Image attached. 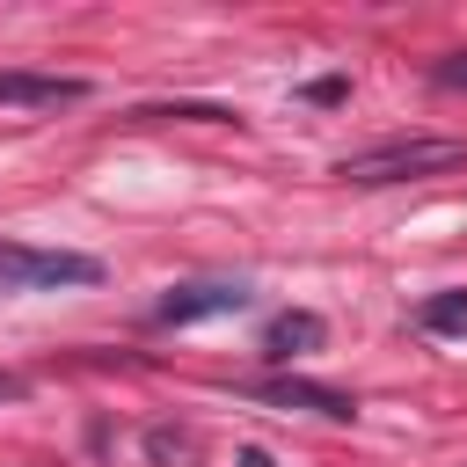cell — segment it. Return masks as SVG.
<instances>
[{"instance_id": "8992f818", "label": "cell", "mask_w": 467, "mask_h": 467, "mask_svg": "<svg viewBox=\"0 0 467 467\" xmlns=\"http://www.w3.org/2000/svg\"><path fill=\"white\" fill-rule=\"evenodd\" d=\"M321 314H306V306H285V314H270V328H263V350L270 358H306V350H321Z\"/></svg>"}, {"instance_id": "5b68a950", "label": "cell", "mask_w": 467, "mask_h": 467, "mask_svg": "<svg viewBox=\"0 0 467 467\" xmlns=\"http://www.w3.org/2000/svg\"><path fill=\"white\" fill-rule=\"evenodd\" d=\"M80 95H88L80 73H29V66H7L0 73V109H66Z\"/></svg>"}, {"instance_id": "52a82bcc", "label": "cell", "mask_w": 467, "mask_h": 467, "mask_svg": "<svg viewBox=\"0 0 467 467\" xmlns=\"http://www.w3.org/2000/svg\"><path fill=\"white\" fill-rule=\"evenodd\" d=\"M416 321H423V328H467V292H438V299H423Z\"/></svg>"}, {"instance_id": "6da1fadb", "label": "cell", "mask_w": 467, "mask_h": 467, "mask_svg": "<svg viewBox=\"0 0 467 467\" xmlns=\"http://www.w3.org/2000/svg\"><path fill=\"white\" fill-rule=\"evenodd\" d=\"M452 168H467V139H438V131L379 139V146H358V153L336 161V175L365 182V190H379V182H423V175H452Z\"/></svg>"}, {"instance_id": "3957f363", "label": "cell", "mask_w": 467, "mask_h": 467, "mask_svg": "<svg viewBox=\"0 0 467 467\" xmlns=\"http://www.w3.org/2000/svg\"><path fill=\"white\" fill-rule=\"evenodd\" d=\"M241 306H255L248 285H234V277H204V285H175V292L153 306V321H161V328H190V321H219V314H241Z\"/></svg>"}, {"instance_id": "ba28073f", "label": "cell", "mask_w": 467, "mask_h": 467, "mask_svg": "<svg viewBox=\"0 0 467 467\" xmlns=\"http://www.w3.org/2000/svg\"><path fill=\"white\" fill-rule=\"evenodd\" d=\"M438 88H467V51H452V58H438Z\"/></svg>"}, {"instance_id": "9c48e42d", "label": "cell", "mask_w": 467, "mask_h": 467, "mask_svg": "<svg viewBox=\"0 0 467 467\" xmlns=\"http://www.w3.org/2000/svg\"><path fill=\"white\" fill-rule=\"evenodd\" d=\"M22 394H29V379L22 372H0V401H22Z\"/></svg>"}, {"instance_id": "7a4b0ae2", "label": "cell", "mask_w": 467, "mask_h": 467, "mask_svg": "<svg viewBox=\"0 0 467 467\" xmlns=\"http://www.w3.org/2000/svg\"><path fill=\"white\" fill-rule=\"evenodd\" d=\"M66 285H102V263L80 248L0 241V292H66Z\"/></svg>"}, {"instance_id": "30bf717a", "label": "cell", "mask_w": 467, "mask_h": 467, "mask_svg": "<svg viewBox=\"0 0 467 467\" xmlns=\"http://www.w3.org/2000/svg\"><path fill=\"white\" fill-rule=\"evenodd\" d=\"M241 467H270V452H255V445H248V452H241Z\"/></svg>"}, {"instance_id": "277c9868", "label": "cell", "mask_w": 467, "mask_h": 467, "mask_svg": "<svg viewBox=\"0 0 467 467\" xmlns=\"http://www.w3.org/2000/svg\"><path fill=\"white\" fill-rule=\"evenodd\" d=\"M248 394H255V401H270V409H306V416H328V423H350V416H358V401H350L343 387L292 379V372H277V379H255Z\"/></svg>"}]
</instances>
